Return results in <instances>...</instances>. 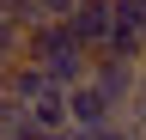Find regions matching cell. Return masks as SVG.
<instances>
[{
	"label": "cell",
	"instance_id": "1",
	"mask_svg": "<svg viewBox=\"0 0 146 140\" xmlns=\"http://www.w3.org/2000/svg\"><path fill=\"white\" fill-rule=\"evenodd\" d=\"M25 61L43 67L61 92H67V85H79V79L91 73V49L73 37L67 25H31V31H25Z\"/></svg>",
	"mask_w": 146,
	"mask_h": 140
},
{
	"label": "cell",
	"instance_id": "9",
	"mask_svg": "<svg viewBox=\"0 0 146 140\" xmlns=\"http://www.w3.org/2000/svg\"><path fill=\"white\" fill-rule=\"evenodd\" d=\"M85 140H140V128H134V122H128V116H116V122H104V128H79Z\"/></svg>",
	"mask_w": 146,
	"mask_h": 140
},
{
	"label": "cell",
	"instance_id": "6",
	"mask_svg": "<svg viewBox=\"0 0 146 140\" xmlns=\"http://www.w3.org/2000/svg\"><path fill=\"white\" fill-rule=\"evenodd\" d=\"M104 122H116V110L104 104V92L91 79L67 85V128H104Z\"/></svg>",
	"mask_w": 146,
	"mask_h": 140
},
{
	"label": "cell",
	"instance_id": "4",
	"mask_svg": "<svg viewBox=\"0 0 146 140\" xmlns=\"http://www.w3.org/2000/svg\"><path fill=\"white\" fill-rule=\"evenodd\" d=\"M110 49L128 61H146V0H116V31H110Z\"/></svg>",
	"mask_w": 146,
	"mask_h": 140
},
{
	"label": "cell",
	"instance_id": "12",
	"mask_svg": "<svg viewBox=\"0 0 146 140\" xmlns=\"http://www.w3.org/2000/svg\"><path fill=\"white\" fill-rule=\"evenodd\" d=\"M128 122H134V128H140V140H146V110H128Z\"/></svg>",
	"mask_w": 146,
	"mask_h": 140
},
{
	"label": "cell",
	"instance_id": "11",
	"mask_svg": "<svg viewBox=\"0 0 146 140\" xmlns=\"http://www.w3.org/2000/svg\"><path fill=\"white\" fill-rule=\"evenodd\" d=\"M0 19H12V25L31 31V0H0Z\"/></svg>",
	"mask_w": 146,
	"mask_h": 140
},
{
	"label": "cell",
	"instance_id": "8",
	"mask_svg": "<svg viewBox=\"0 0 146 140\" xmlns=\"http://www.w3.org/2000/svg\"><path fill=\"white\" fill-rule=\"evenodd\" d=\"M12 61H25V25L0 19V67H12Z\"/></svg>",
	"mask_w": 146,
	"mask_h": 140
},
{
	"label": "cell",
	"instance_id": "10",
	"mask_svg": "<svg viewBox=\"0 0 146 140\" xmlns=\"http://www.w3.org/2000/svg\"><path fill=\"white\" fill-rule=\"evenodd\" d=\"M73 12V0H31V25H61Z\"/></svg>",
	"mask_w": 146,
	"mask_h": 140
},
{
	"label": "cell",
	"instance_id": "5",
	"mask_svg": "<svg viewBox=\"0 0 146 140\" xmlns=\"http://www.w3.org/2000/svg\"><path fill=\"white\" fill-rule=\"evenodd\" d=\"M0 92H6V104L31 110L43 92H55V79L43 73V67H31V61H12V67H0Z\"/></svg>",
	"mask_w": 146,
	"mask_h": 140
},
{
	"label": "cell",
	"instance_id": "7",
	"mask_svg": "<svg viewBox=\"0 0 146 140\" xmlns=\"http://www.w3.org/2000/svg\"><path fill=\"white\" fill-rule=\"evenodd\" d=\"M25 116L36 122V128H49V134H55V128H67V92H61V85H55V92H43Z\"/></svg>",
	"mask_w": 146,
	"mask_h": 140
},
{
	"label": "cell",
	"instance_id": "2",
	"mask_svg": "<svg viewBox=\"0 0 146 140\" xmlns=\"http://www.w3.org/2000/svg\"><path fill=\"white\" fill-rule=\"evenodd\" d=\"M85 79L104 92V104H110L116 116H128L134 85H140V61H128V55H116V49H104V55H91V73H85Z\"/></svg>",
	"mask_w": 146,
	"mask_h": 140
},
{
	"label": "cell",
	"instance_id": "3",
	"mask_svg": "<svg viewBox=\"0 0 146 140\" xmlns=\"http://www.w3.org/2000/svg\"><path fill=\"white\" fill-rule=\"evenodd\" d=\"M61 25L91 49V55H104V49H110V31H116V0H73V12Z\"/></svg>",
	"mask_w": 146,
	"mask_h": 140
}]
</instances>
